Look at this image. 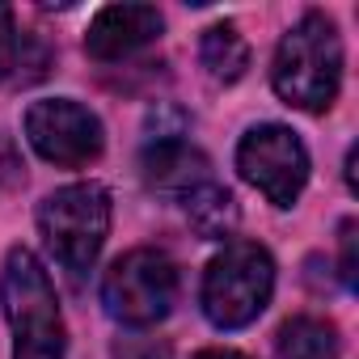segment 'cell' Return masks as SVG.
Wrapping results in <instances>:
<instances>
[{
  "mask_svg": "<svg viewBox=\"0 0 359 359\" xmlns=\"http://www.w3.org/2000/svg\"><path fill=\"white\" fill-rule=\"evenodd\" d=\"M26 34H18V22H13V9L9 5H0V81H9V76H22L26 64Z\"/></svg>",
  "mask_w": 359,
  "mask_h": 359,
  "instance_id": "obj_13",
  "label": "cell"
},
{
  "mask_svg": "<svg viewBox=\"0 0 359 359\" xmlns=\"http://www.w3.org/2000/svg\"><path fill=\"white\" fill-rule=\"evenodd\" d=\"M114 355H118V359H173L169 346L156 342V338H123Z\"/></svg>",
  "mask_w": 359,
  "mask_h": 359,
  "instance_id": "obj_14",
  "label": "cell"
},
{
  "mask_svg": "<svg viewBox=\"0 0 359 359\" xmlns=\"http://www.w3.org/2000/svg\"><path fill=\"white\" fill-rule=\"evenodd\" d=\"M161 26H165V18L156 13V5H110L89 22L85 51L102 64H114V60H127L140 47H148L161 34Z\"/></svg>",
  "mask_w": 359,
  "mask_h": 359,
  "instance_id": "obj_8",
  "label": "cell"
},
{
  "mask_svg": "<svg viewBox=\"0 0 359 359\" xmlns=\"http://www.w3.org/2000/svg\"><path fill=\"white\" fill-rule=\"evenodd\" d=\"M195 359H250V355H241V351H220V346H212V351H199Z\"/></svg>",
  "mask_w": 359,
  "mask_h": 359,
  "instance_id": "obj_17",
  "label": "cell"
},
{
  "mask_svg": "<svg viewBox=\"0 0 359 359\" xmlns=\"http://www.w3.org/2000/svg\"><path fill=\"white\" fill-rule=\"evenodd\" d=\"M39 233L55 262L72 279H85L110 233V191L97 182H76L47 195L39 208Z\"/></svg>",
  "mask_w": 359,
  "mask_h": 359,
  "instance_id": "obj_3",
  "label": "cell"
},
{
  "mask_svg": "<svg viewBox=\"0 0 359 359\" xmlns=\"http://www.w3.org/2000/svg\"><path fill=\"white\" fill-rule=\"evenodd\" d=\"M0 304L13 325V359H64L68 330L60 317V300L51 275L30 250H9L0 271Z\"/></svg>",
  "mask_w": 359,
  "mask_h": 359,
  "instance_id": "obj_2",
  "label": "cell"
},
{
  "mask_svg": "<svg viewBox=\"0 0 359 359\" xmlns=\"http://www.w3.org/2000/svg\"><path fill=\"white\" fill-rule=\"evenodd\" d=\"M275 292V262L254 241H229L203 275V313L216 330H241L258 321Z\"/></svg>",
  "mask_w": 359,
  "mask_h": 359,
  "instance_id": "obj_4",
  "label": "cell"
},
{
  "mask_svg": "<svg viewBox=\"0 0 359 359\" xmlns=\"http://www.w3.org/2000/svg\"><path fill=\"white\" fill-rule=\"evenodd\" d=\"M208 156L199 148H191L187 140H156L144 148V177L152 187L161 191H177V195H187L203 182H212V173H208Z\"/></svg>",
  "mask_w": 359,
  "mask_h": 359,
  "instance_id": "obj_9",
  "label": "cell"
},
{
  "mask_svg": "<svg viewBox=\"0 0 359 359\" xmlns=\"http://www.w3.org/2000/svg\"><path fill=\"white\" fill-rule=\"evenodd\" d=\"M199 55H203V68L216 76V81H224V85H233V81H241L245 76V68H250V43L237 34V26H212L208 34H203V47H199Z\"/></svg>",
  "mask_w": 359,
  "mask_h": 359,
  "instance_id": "obj_12",
  "label": "cell"
},
{
  "mask_svg": "<svg viewBox=\"0 0 359 359\" xmlns=\"http://www.w3.org/2000/svg\"><path fill=\"white\" fill-rule=\"evenodd\" d=\"M187 220L191 229L203 237V241H229L233 229H237V199L216 187V182H203L195 191H187Z\"/></svg>",
  "mask_w": 359,
  "mask_h": 359,
  "instance_id": "obj_11",
  "label": "cell"
},
{
  "mask_svg": "<svg viewBox=\"0 0 359 359\" xmlns=\"http://www.w3.org/2000/svg\"><path fill=\"white\" fill-rule=\"evenodd\" d=\"M237 169L275 208H292L309 182V152L296 140V131H287L279 123H262V127L245 131V140L237 148Z\"/></svg>",
  "mask_w": 359,
  "mask_h": 359,
  "instance_id": "obj_6",
  "label": "cell"
},
{
  "mask_svg": "<svg viewBox=\"0 0 359 359\" xmlns=\"http://www.w3.org/2000/svg\"><path fill=\"white\" fill-rule=\"evenodd\" d=\"M275 93L309 114H321L334 106L342 85V39L325 13H304L279 43L275 68H271Z\"/></svg>",
  "mask_w": 359,
  "mask_h": 359,
  "instance_id": "obj_1",
  "label": "cell"
},
{
  "mask_svg": "<svg viewBox=\"0 0 359 359\" xmlns=\"http://www.w3.org/2000/svg\"><path fill=\"white\" fill-rule=\"evenodd\" d=\"M26 140L34 144V152L51 165H64V169H81L89 161L102 156V123L93 110H85L81 102L72 97H47V102H34L26 110Z\"/></svg>",
  "mask_w": 359,
  "mask_h": 359,
  "instance_id": "obj_7",
  "label": "cell"
},
{
  "mask_svg": "<svg viewBox=\"0 0 359 359\" xmlns=\"http://www.w3.org/2000/svg\"><path fill=\"white\" fill-rule=\"evenodd\" d=\"M342 283L351 292L359 287V275H355V220L342 224Z\"/></svg>",
  "mask_w": 359,
  "mask_h": 359,
  "instance_id": "obj_16",
  "label": "cell"
},
{
  "mask_svg": "<svg viewBox=\"0 0 359 359\" xmlns=\"http://www.w3.org/2000/svg\"><path fill=\"white\" fill-rule=\"evenodd\" d=\"M279 359H338V330L325 317H287L275 334Z\"/></svg>",
  "mask_w": 359,
  "mask_h": 359,
  "instance_id": "obj_10",
  "label": "cell"
},
{
  "mask_svg": "<svg viewBox=\"0 0 359 359\" xmlns=\"http://www.w3.org/2000/svg\"><path fill=\"white\" fill-rule=\"evenodd\" d=\"M22 152L13 148V140H5V135H0V191H5V187H18L22 182Z\"/></svg>",
  "mask_w": 359,
  "mask_h": 359,
  "instance_id": "obj_15",
  "label": "cell"
},
{
  "mask_svg": "<svg viewBox=\"0 0 359 359\" xmlns=\"http://www.w3.org/2000/svg\"><path fill=\"white\" fill-rule=\"evenodd\" d=\"M177 300V266L165 250H131L102 279V304L123 325H156Z\"/></svg>",
  "mask_w": 359,
  "mask_h": 359,
  "instance_id": "obj_5",
  "label": "cell"
}]
</instances>
